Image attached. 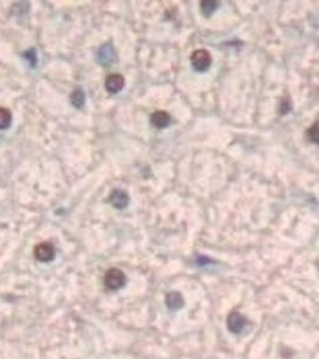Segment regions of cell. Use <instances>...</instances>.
I'll return each instance as SVG.
<instances>
[{"label": "cell", "instance_id": "6da1fadb", "mask_svg": "<svg viewBox=\"0 0 319 359\" xmlns=\"http://www.w3.org/2000/svg\"><path fill=\"white\" fill-rule=\"evenodd\" d=\"M103 283H105L107 289L116 291V290H119L125 285L126 277H125L124 272L120 271L119 268H110L106 272Z\"/></svg>", "mask_w": 319, "mask_h": 359}, {"label": "cell", "instance_id": "7a4b0ae2", "mask_svg": "<svg viewBox=\"0 0 319 359\" xmlns=\"http://www.w3.org/2000/svg\"><path fill=\"white\" fill-rule=\"evenodd\" d=\"M191 63L196 71L204 72L210 67L211 55L206 49H197L191 55Z\"/></svg>", "mask_w": 319, "mask_h": 359}, {"label": "cell", "instance_id": "3957f363", "mask_svg": "<svg viewBox=\"0 0 319 359\" xmlns=\"http://www.w3.org/2000/svg\"><path fill=\"white\" fill-rule=\"evenodd\" d=\"M34 254H35V258L41 262H50L54 259L55 257V249L53 247V244L50 242H42L40 244H37L35 247V250H34Z\"/></svg>", "mask_w": 319, "mask_h": 359}, {"label": "cell", "instance_id": "277c9868", "mask_svg": "<svg viewBox=\"0 0 319 359\" xmlns=\"http://www.w3.org/2000/svg\"><path fill=\"white\" fill-rule=\"evenodd\" d=\"M245 324H246V320L240 313L232 312L230 315H228L227 327L232 333H235V334L240 333L241 330L244 329Z\"/></svg>", "mask_w": 319, "mask_h": 359}, {"label": "cell", "instance_id": "5b68a950", "mask_svg": "<svg viewBox=\"0 0 319 359\" xmlns=\"http://www.w3.org/2000/svg\"><path fill=\"white\" fill-rule=\"evenodd\" d=\"M124 85H125L124 77L118 73L109 74L105 81V86L107 91H109L110 94H117V92H119L120 90L124 88Z\"/></svg>", "mask_w": 319, "mask_h": 359}, {"label": "cell", "instance_id": "8992f818", "mask_svg": "<svg viewBox=\"0 0 319 359\" xmlns=\"http://www.w3.org/2000/svg\"><path fill=\"white\" fill-rule=\"evenodd\" d=\"M150 121L157 129H166L171 123L172 117L165 110H157V112L152 113V115L150 116Z\"/></svg>", "mask_w": 319, "mask_h": 359}, {"label": "cell", "instance_id": "52a82bcc", "mask_svg": "<svg viewBox=\"0 0 319 359\" xmlns=\"http://www.w3.org/2000/svg\"><path fill=\"white\" fill-rule=\"evenodd\" d=\"M129 201L130 199L127 193L121 191V189H116V191H113L109 195V202L112 203L114 207H117V209H124V207L127 206Z\"/></svg>", "mask_w": 319, "mask_h": 359}, {"label": "cell", "instance_id": "ba28073f", "mask_svg": "<svg viewBox=\"0 0 319 359\" xmlns=\"http://www.w3.org/2000/svg\"><path fill=\"white\" fill-rule=\"evenodd\" d=\"M166 304L171 310H179L180 308H183L184 305V299L183 296L180 295L179 292L172 291L169 292L167 296H166Z\"/></svg>", "mask_w": 319, "mask_h": 359}, {"label": "cell", "instance_id": "9c48e42d", "mask_svg": "<svg viewBox=\"0 0 319 359\" xmlns=\"http://www.w3.org/2000/svg\"><path fill=\"white\" fill-rule=\"evenodd\" d=\"M12 121L11 112L8 108L0 107V130L9 129Z\"/></svg>", "mask_w": 319, "mask_h": 359}, {"label": "cell", "instance_id": "30bf717a", "mask_svg": "<svg viewBox=\"0 0 319 359\" xmlns=\"http://www.w3.org/2000/svg\"><path fill=\"white\" fill-rule=\"evenodd\" d=\"M71 101H72V105H74L76 108H81V107L84 105L85 96H84V94H83L82 90L77 89V90H75L74 92H72Z\"/></svg>", "mask_w": 319, "mask_h": 359}, {"label": "cell", "instance_id": "8fae6325", "mask_svg": "<svg viewBox=\"0 0 319 359\" xmlns=\"http://www.w3.org/2000/svg\"><path fill=\"white\" fill-rule=\"evenodd\" d=\"M307 136L314 144H319V121L314 122L307 131Z\"/></svg>", "mask_w": 319, "mask_h": 359}, {"label": "cell", "instance_id": "7c38bea8", "mask_svg": "<svg viewBox=\"0 0 319 359\" xmlns=\"http://www.w3.org/2000/svg\"><path fill=\"white\" fill-rule=\"evenodd\" d=\"M218 3L217 2H202V11L206 15H211L215 10L217 9Z\"/></svg>", "mask_w": 319, "mask_h": 359}]
</instances>
